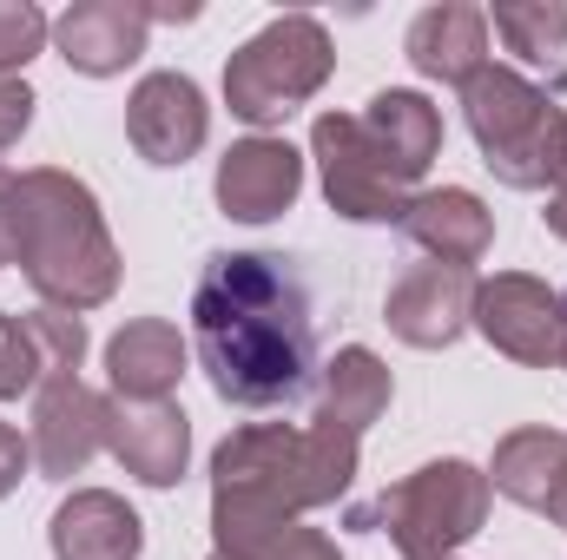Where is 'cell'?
I'll return each instance as SVG.
<instances>
[{
  "mask_svg": "<svg viewBox=\"0 0 567 560\" xmlns=\"http://www.w3.org/2000/svg\"><path fill=\"white\" fill-rule=\"evenodd\" d=\"M555 185H567V139H561V178H555Z\"/></svg>",
  "mask_w": 567,
  "mask_h": 560,
  "instance_id": "obj_30",
  "label": "cell"
},
{
  "mask_svg": "<svg viewBox=\"0 0 567 560\" xmlns=\"http://www.w3.org/2000/svg\"><path fill=\"white\" fill-rule=\"evenodd\" d=\"M152 20H198V7L192 0H158V7H145Z\"/></svg>",
  "mask_w": 567,
  "mask_h": 560,
  "instance_id": "obj_29",
  "label": "cell"
},
{
  "mask_svg": "<svg viewBox=\"0 0 567 560\" xmlns=\"http://www.w3.org/2000/svg\"><path fill=\"white\" fill-rule=\"evenodd\" d=\"M212 541H218V560H343L323 528L278 521V515H218L212 508Z\"/></svg>",
  "mask_w": 567,
  "mask_h": 560,
  "instance_id": "obj_22",
  "label": "cell"
},
{
  "mask_svg": "<svg viewBox=\"0 0 567 560\" xmlns=\"http://www.w3.org/2000/svg\"><path fill=\"white\" fill-rule=\"evenodd\" d=\"M542 218H548V231H555V238H567V185H555V198H548V211H542Z\"/></svg>",
  "mask_w": 567,
  "mask_h": 560,
  "instance_id": "obj_28",
  "label": "cell"
},
{
  "mask_svg": "<svg viewBox=\"0 0 567 560\" xmlns=\"http://www.w3.org/2000/svg\"><path fill=\"white\" fill-rule=\"evenodd\" d=\"M145 33H152L145 0H73V7L53 20L60 60H66L73 73H86V80L126 73L145 53Z\"/></svg>",
  "mask_w": 567,
  "mask_h": 560,
  "instance_id": "obj_13",
  "label": "cell"
},
{
  "mask_svg": "<svg viewBox=\"0 0 567 560\" xmlns=\"http://www.w3.org/2000/svg\"><path fill=\"white\" fill-rule=\"evenodd\" d=\"M403 238H410L416 251H429L435 265L468 271V265H482V258H488V245H495V211H488L475 191H462V185L410 191Z\"/></svg>",
  "mask_w": 567,
  "mask_h": 560,
  "instance_id": "obj_16",
  "label": "cell"
},
{
  "mask_svg": "<svg viewBox=\"0 0 567 560\" xmlns=\"http://www.w3.org/2000/svg\"><path fill=\"white\" fill-rule=\"evenodd\" d=\"M27 126H33V86L20 73H0V152L20 145Z\"/></svg>",
  "mask_w": 567,
  "mask_h": 560,
  "instance_id": "obj_25",
  "label": "cell"
},
{
  "mask_svg": "<svg viewBox=\"0 0 567 560\" xmlns=\"http://www.w3.org/2000/svg\"><path fill=\"white\" fill-rule=\"evenodd\" d=\"M27 462H33V455H27V442H20V428H13V422H0V501H7L13 488H20V475H27Z\"/></svg>",
  "mask_w": 567,
  "mask_h": 560,
  "instance_id": "obj_27",
  "label": "cell"
},
{
  "mask_svg": "<svg viewBox=\"0 0 567 560\" xmlns=\"http://www.w3.org/2000/svg\"><path fill=\"white\" fill-rule=\"evenodd\" d=\"M561 370H567V343H561Z\"/></svg>",
  "mask_w": 567,
  "mask_h": 560,
  "instance_id": "obj_31",
  "label": "cell"
},
{
  "mask_svg": "<svg viewBox=\"0 0 567 560\" xmlns=\"http://www.w3.org/2000/svg\"><path fill=\"white\" fill-rule=\"evenodd\" d=\"M357 481V435L251 422L212 448V508L218 515H278L303 521L310 508L343 501Z\"/></svg>",
  "mask_w": 567,
  "mask_h": 560,
  "instance_id": "obj_2",
  "label": "cell"
},
{
  "mask_svg": "<svg viewBox=\"0 0 567 560\" xmlns=\"http://www.w3.org/2000/svg\"><path fill=\"white\" fill-rule=\"evenodd\" d=\"M212 560H218V554H212Z\"/></svg>",
  "mask_w": 567,
  "mask_h": 560,
  "instance_id": "obj_32",
  "label": "cell"
},
{
  "mask_svg": "<svg viewBox=\"0 0 567 560\" xmlns=\"http://www.w3.org/2000/svg\"><path fill=\"white\" fill-rule=\"evenodd\" d=\"M488 488L528 515L567 528V435L561 428H508L488 462Z\"/></svg>",
  "mask_w": 567,
  "mask_h": 560,
  "instance_id": "obj_15",
  "label": "cell"
},
{
  "mask_svg": "<svg viewBox=\"0 0 567 560\" xmlns=\"http://www.w3.org/2000/svg\"><path fill=\"white\" fill-rule=\"evenodd\" d=\"M192 350L218 403L290 409L317 376V297L284 251H212L192 283Z\"/></svg>",
  "mask_w": 567,
  "mask_h": 560,
  "instance_id": "obj_1",
  "label": "cell"
},
{
  "mask_svg": "<svg viewBox=\"0 0 567 560\" xmlns=\"http://www.w3.org/2000/svg\"><path fill=\"white\" fill-rule=\"evenodd\" d=\"M337 53H330V33L323 20L310 13H278L271 27H258L231 60H225V106L231 120L245 126H278L290 120L303 100L323 93Z\"/></svg>",
  "mask_w": 567,
  "mask_h": 560,
  "instance_id": "obj_6",
  "label": "cell"
},
{
  "mask_svg": "<svg viewBox=\"0 0 567 560\" xmlns=\"http://www.w3.org/2000/svg\"><path fill=\"white\" fill-rule=\"evenodd\" d=\"M488 501H495L488 475L462 455H442V462H423L416 475H403L396 488H383L370 508H357V528L390 535L403 560H449L462 541L482 535Z\"/></svg>",
  "mask_w": 567,
  "mask_h": 560,
  "instance_id": "obj_5",
  "label": "cell"
},
{
  "mask_svg": "<svg viewBox=\"0 0 567 560\" xmlns=\"http://www.w3.org/2000/svg\"><path fill=\"white\" fill-rule=\"evenodd\" d=\"M468 323H475L508 363H528V370L561 363V343H567L561 290H548V283L528 278V271H495L488 283H475Z\"/></svg>",
  "mask_w": 567,
  "mask_h": 560,
  "instance_id": "obj_8",
  "label": "cell"
},
{
  "mask_svg": "<svg viewBox=\"0 0 567 560\" xmlns=\"http://www.w3.org/2000/svg\"><path fill=\"white\" fill-rule=\"evenodd\" d=\"M390 396H396V383H390L383 356H377V350H363V343H350V350H337V356H330V370H323V396H317V416H310V422L363 442V428H370V422H383Z\"/></svg>",
  "mask_w": 567,
  "mask_h": 560,
  "instance_id": "obj_21",
  "label": "cell"
},
{
  "mask_svg": "<svg viewBox=\"0 0 567 560\" xmlns=\"http://www.w3.org/2000/svg\"><path fill=\"white\" fill-rule=\"evenodd\" d=\"M212 133V106L185 73H145L126 100V139L145 165H185Z\"/></svg>",
  "mask_w": 567,
  "mask_h": 560,
  "instance_id": "obj_10",
  "label": "cell"
},
{
  "mask_svg": "<svg viewBox=\"0 0 567 560\" xmlns=\"http://www.w3.org/2000/svg\"><path fill=\"white\" fill-rule=\"evenodd\" d=\"M363 133H370V145L383 152V165L403 185H416L429 165L442 158V113L429 106L423 93H410V86H383L370 100V113H363Z\"/></svg>",
  "mask_w": 567,
  "mask_h": 560,
  "instance_id": "obj_20",
  "label": "cell"
},
{
  "mask_svg": "<svg viewBox=\"0 0 567 560\" xmlns=\"http://www.w3.org/2000/svg\"><path fill=\"white\" fill-rule=\"evenodd\" d=\"M310 158H317V172H323V198H330L337 218H350V225H403L410 185L383 165V152L363 133V120L323 113V120L310 126Z\"/></svg>",
  "mask_w": 567,
  "mask_h": 560,
  "instance_id": "obj_7",
  "label": "cell"
},
{
  "mask_svg": "<svg viewBox=\"0 0 567 560\" xmlns=\"http://www.w3.org/2000/svg\"><path fill=\"white\" fill-rule=\"evenodd\" d=\"M20 271L47 310H100L120 290V245L86 178L60 165L20 172Z\"/></svg>",
  "mask_w": 567,
  "mask_h": 560,
  "instance_id": "obj_3",
  "label": "cell"
},
{
  "mask_svg": "<svg viewBox=\"0 0 567 560\" xmlns=\"http://www.w3.org/2000/svg\"><path fill=\"white\" fill-rule=\"evenodd\" d=\"M106 448L133 481L172 488L185 475V455H192V422H185L178 403H120V396H106Z\"/></svg>",
  "mask_w": 567,
  "mask_h": 560,
  "instance_id": "obj_14",
  "label": "cell"
},
{
  "mask_svg": "<svg viewBox=\"0 0 567 560\" xmlns=\"http://www.w3.org/2000/svg\"><path fill=\"white\" fill-rule=\"evenodd\" d=\"M488 27L508 40V53H522L535 66H548L567 46V7L561 0H495L488 7Z\"/></svg>",
  "mask_w": 567,
  "mask_h": 560,
  "instance_id": "obj_23",
  "label": "cell"
},
{
  "mask_svg": "<svg viewBox=\"0 0 567 560\" xmlns=\"http://www.w3.org/2000/svg\"><path fill=\"white\" fill-rule=\"evenodd\" d=\"M47 13L33 0H0V73H20L40 46H47Z\"/></svg>",
  "mask_w": 567,
  "mask_h": 560,
  "instance_id": "obj_24",
  "label": "cell"
},
{
  "mask_svg": "<svg viewBox=\"0 0 567 560\" xmlns=\"http://www.w3.org/2000/svg\"><path fill=\"white\" fill-rule=\"evenodd\" d=\"M468 310H475V271L455 265H410L383 297V323L410 350H449L468 330Z\"/></svg>",
  "mask_w": 567,
  "mask_h": 560,
  "instance_id": "obj_12",
  "label": "cell"
},
{
  "mask_svg": "<svg viewBox=\"0 0 567 560\" xmlns=\"http://www.w3.org/2000/svg\"><path fill=\"white\" fill-rule=\"evenodd\" d=\"M462 113L468 133L482 145V165L508 185V191H542L561 178V139H567V113L515 66H482L462 86Z\"/></svg>",
  "mask_w": 567,
  "mask_h": 560,
  "instance_id": "obj_4",
  "label": "cell"
},
{
  "mask_svg": "<svg viewBox=\"0 0 567 560\" xmlns=\"http://www.w3.org/2000/svg\"><path fill=\"white\" fill-rule=\"evenodd\" d=\"M53 560H140L145 528L113 488H80L53 508Z\"/></svg>",
  "mask_w": 567,
  "mask_h": 560,
  "instance_id": "obj_18",
  "label": "cell"
},
{
  "mask_svg": "<svg viewBox=\"0 0 567 560\" xmlns=\"http://www.w3.org/2000/svg\"><path fill=\"white\" fill-rule=\"evenodd\" d=\"M100 448H106V396L86 390L80 376H47L33 390V428H27L33 468L47 481H73Z\"/></svg>",
  "mask_w": 567,
  "mask_h": 560,
  "instance_id": "obj_9",
  "label": "cell"
},
{
  "mask_svg": "<svg viewBox=\"0 0 567 560\" xmlns=\"http://www.w3.org/2000/svg\"><path fill=\"white\" fill-rule=\"evenodd\" d=\"M106 376L120 403H172L178 376H185V336L165 317H133L113 343H106Z\"/></svg>",
  "mask_w": 567,
  "mask_h": 560,
  "instance_id": "obj_19",
  "label": "cell"
},
{
  "mask_svg": "<svg viewBox=\"0 0 567 560\" xmlns=\"http://www.w3.org/2000/svg\"><path fill=\"white\" fill-rule=\"evenodd\" d=\"M212 191H218V211L225 218L271 225V218H284L297 205V191H303V152L290 139H265V133L258 139H238L218 158Z\"/></svg>",
  "mask_w": 567,
  "mask_h": 560,
  "instance_id": "obj_11",
  "label": "cell"
},
{
  "mask_svg": "<svg viewBox=\"0 0 567 560\" xmlns=\"http://www.w3.org/2000/svg\"><path fill=\"white\" fill-rule=\"evenodd\" d=\"M410 66L423 80H442V86H468L482 66H488V13L468 7V0H442V7H423L410 20V40H403Z\"/></svg>",
  "mask_w": 567,
  "mask_h": 560,
  "instance_id": "obj_17",
  "label": "cell"
},
{
  "mask_svg": "<svg viewBox=\"0 0 567 560\" xmlns=\"http://www.w3.org/2000/svg\"><path fill=\"white\" fill-rule=\"evenodd\" d=\"M0 265H20V178L0 165Z\"/></svg>",
  "mask_w": 567,
  "mask_h": 560,
  "instance_id": "obj_26",
  "label": "cell"
}]
</instances>
